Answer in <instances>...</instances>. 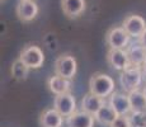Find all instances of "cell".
I'll list each match as a JSON object with an SVG mask.
<instances>
[{"mask_svg":"<svg viewBox=\"0 0 146 127\" xmlns=\"http://www.w3.org/2000/svg\"><path fill=\"white\" fill-rule=\"evenodd\" d=\"M142 92H144V95H145V99H146V85H145V88H144V90H142Z\"/></svg>","mask_w":146,"mask_h":127,"instance_id":"obj_24","label":"cell"},{"mask_svg":"<svg viewBox=\"0 0 146 127\" xmlns=\"http://www.w3.org/2000/svg\"><path fill=\"white\" fill-rule=\"evenodd\" d=\"M128 117L131 127H146V111H131Z\"/></svg>","mask_w":146,"mask_h":127,"instance_id":"obj_20","label":"cell"},{"mask_svg":"<svg viewBox=\"0 0 146 127\" xmlns=\"http://www.w3.org/2000/svg\"><path fill=\"white\" fill-rule=\"evenodd\" d=\"M19 59H21L29 69H40L42 65H43L44 55H43V51L38 46L29 45V46H26L21 51Z\"/></svg>","mask_w":146,"mask_h":127,"instance_id":"obj_3","label":"cell"},{"mask_svg":"<svg viewBox=\"0 0 146 127\" xmlns=\"http://www.w3.org/2000/svg\"><path fill=\"white\" fill-rule=\"evenodd\" d=\"M29 1H31V0H29Z\"/></svg>","mask_w":146,"mask_h":127,"instance_id":"obj_26","label":"cell"},{"mask_svg":"<svg viewBox=\"0 0 146 127\" xmlns=\"http://www.w3.org/2000/svg\"><path fill=\"white\" fill-rule=\"evenodd\" d=\"M95 117L85 111L74 112L71 116L66 117L67 127H94Z\"/></svg>","mask_w":146,"mask_h":127,"instance_id":"obj_12","label":"cell"},{"mask_svg":"<svg viewBox=\"0 0 146 127\" xmlns=\"http://www.w3.org/2000/svg\"><path fill=\"white\" fill-rule=\"evenodd\" d=\"M53 107L62 117H69L74 112H76V100L74 95L70 94V92L64 93V94H58L55 97Z\"/></svg>","mask_w":146,"mask_h":127,"instance_id":"obj_5","label":"cell"},{"mask_svg":"<svg viewBox=\"0 0 146 127\" xmlns=\"http://www.w3.org/2000/svg\"><path fill=\"white\" fill-rule=\"evenodd\" d=\"M70 79L62 78L60 75H55L47 80V86L51 90V93H53L55 95L58 94H64V93H69L70 88H71V83H70Z\"/></svg>","mask_w":146,"mask_h":127,"instance_id":"obj_15","label":"cell"},{"mask_svg":"<svg viewBox=\"0 0 146 127\" xmlns=\"http://www.w3.org/2000/svg\"><path fill=\"white\" fill-rule=\"evenodd\" d=\"M78 63L74 56L61 55L55 61V74L66 79H72L76 74Z\"/></svg>","mask_w":146,"mask_h":127,"instance_id":"obj_4","label":"cell"},{"mask_svg":"<svg viewBox=\"0 0 146 127\" xmlns=\"http://www.w3.org/2000/svg\"><path fill=\"white\" fill-rule=\"evenodd\" d=\"M89 90L98 97L107 98L114 92V81L103 72H95L89 80Z\"/></svg>","mask_w":146,"mask_h":127,"instance_id":"obj_1","label":"cell"},{"mask_svg":"<svg viewBox=\"0 0 146 127\" xmlns=\"http://www.w3.org/2000/svg\"><path fill=\"white\" fill-rule=\"evenodd\" d=\"M142 69L137 66H131L128 69L123 70L119 75V85L122 89L127 93H131L133 90L139 89L142 83Z\"/></svg>","mask_w":146,"mask_h":127,"instance_id":"obj_2","label":"cell"},{"mask_svg":"<svg viewBox=\"0 0 146 127\" xmlns=\"http://www.w3.org/2000/svg\"><path fill=\"white\" fill-rule=\"evenodd\" d=\"M107 61L113 69L119 70V71L131 67L127 52L123 49H109L108 53H107Z\"/></svg>","mask_w":146,"mask_h":127,"instance_id":"obj_8","label":"cell"},{"mask_svg":"<svg viewBox=\"0 0 146 127\" xmlns=\"http://www.w3.org/2000/svg\"><path fill=\"white\" fill-rule=\"evenodd\" d=\"M126 52H127L128 60H130L131 66L141 67L142 64L146 60V50L140 43H131L130 46L126 47Z\"/></svg>","mask_w":146,"mask_h":127,"instance_id":"obj_13","label":"cell"},{"mask_svg":"<svg viewBox=\"0 0 146 127\" xmlns=\"http://www.w3.org/2000/svg\"><path fill=\"white\" fill-rule=\"evenodd\" d=\"M1 1H3V0H1Z\"/></svg>","mask_w":146,"mask_h":127,"instance_id":"obj_25","label":"cell"},{"mask_svg":"<svg viewBox=\"0 0 146 127\" xmlns=\"http://www.w3.org/2000/svg\"><path fill=\"white\" fill-rule=\"evenodd\" d=\"M104 104H106L104 98L98 97V95L89 92L88 94L81 99V111H85V112H88V113L94 116Z\"/></svg>","mask_w":146,"mask_h":127,"instance_id":"obj_14","label":"cell"},{"mask_svg":"<svg viewBox=\"0 0 146 127\" xmlns=\"http://www.w3.org/2000/svg\"><path fill=\"white\" fill-rule=\"evenodd\" d=\"M62 122L64 117L55 108L43 111L40 117V123L42 127H61Z\"/></svg>","mask_w":146,"mask_h":127,"instance_id":"obj_16","label":"cell"},{"mask_svg":"<svg viewBox=\"0 0 146 127\" xmlns=\"http://www.w3.org/2000/svg\"><path fill=\"white\" fill-rule=\"evenodd\" d=\"M109 127H131V122H130V117L128 114H122L114 120V122L112 123Z\"/></svg>","mask_w":146,"mask_h":127,"instance_id":"obj_21","label":"cell"},{"mask_svg":"<svg viewBox=\"0 0 146 127\" xmlns=\"http://www.w3.org/2000/svg\"><path fill=\"white\" fill-rule=\"evenodd\" d=\"M141 69H142V74H144V76H145V78H146V60H145V63H144V64H142Z\"/></svg>","mask_w":146,"mask_h":127,"instance_id":"obj_23","label":"cell"},{"mask_svg":"<svg viewBox=\"0 0 146 127\" xmlns=\"http://www.w3.org/2000/svg\"><path fill=\"white\" fill-rule=\"evenodd\" d=\"M61 8L67 18L75 19L85 12L86 1L85 0H61Z\"/></svg>","mask_w":146,"mask_h":127,"instance_id":"obj_10","label":"cell"},{"mask_svg":"<svg viewBox=\"0 0 146 127\" xmlns=\"http://www.w3.org/2000/svg\"><path fill=\"white\" fill-rule=\"evenodd\" d=\"M38 10H40L38 9V5L33 0H31V1L29 0H21L15 8L17 17L19 18V21L24 22V23L32 22L37 17Z\"/></svg>","mask_w":146,"mask_h":127,"instance_id":"obj_9","label":"cell"},{"mask_svg":"<svg viewBox=\"0 0 146 127\" xmlns=\"http://www.w3.org/2000/svg\"><path fill=\"white\" fill-rule=\"evenodd\" d=\"M122 27L126 29V32L133 38H140L141 35L146 29V22L141 15L137 14H130L123 19Z\"/></svg>","mask_w":146,"mask_h":127,"instance_id":"obj_6","label":"cell"},{"mask_svg":"<svg viewBox=\"0 0 146 127\" xmlns=\"http://www.w3.org/2000/svg\"><path fill=\"white\" fill-rule=\"evenodd\" d=\"M130 37L123 27H114L107 33L106 41L111 49H126L130 43Z\"/></svg>","mask_w":146,"mask_h":127,"instance_id":"obj_7","label":"cell"},{"mask_svg":"<svg viewBox=\"0 0 146 127\" xmlns=\"http://www.w3.org/2000/svg\"><path fill=\"white\" fill-rule=\"evenodd\" d=\"M118 116L119 114L114 111V108L111 104H104V106L94 114V117H95V121H98L100 125L111 126Z\"/></svg>","mask_w":146,"mask_h":127,"instance_id":"obj_17","label":"cell"},{"mask_svg":"<svg viewBox=\"0 0 146 127\" xmlns=\"http://www.w3.org/2000/svg\"><path fill=\"white\" fill-rule=\"evenodd\" d=\"M128 98H130L132 111H146V99L144 92L136 89L133 92L128 93Z\"/></svg>","mask_w":146,"mask_h":127,"instance_id":"obj_19","label":"cell"},{"mask_svg":"<svg viewBox=\"0 0 146 127\" xmlns=\"http://www.w3.org/2000/svg\"><path fill=\"white\" fill-rule=\"evenodd\" d=\"M139 42L142 45V47L146 50V29H145V32L141 35V37L139 38Z\"/></svg>","mask_w":146,"mask_h":127,"instance_id":"obj_22","label":"cell"},{"mask_svg":"<svg viewBox=\"0 0 146 127\" xmlns=\"http://www.w3.org/2000/svg\"><path fill=\"white\" fill-rule=\"evenodd\" d=\"M28 74H29V67H28L21 59L14 61L12 65V75L15 80H18V81L27 80Z\"/></svg>","mask_w":146,"mask_h":127,"instance_id":"obj_18","label":"cell"},{"mask_svg":"<svg viewBox=\"0 0 146 127\" xmlns=\"http://www.w3.org/2000/svg\"><path fill=\"white\" fill-rule=\"evenodd\" d=\"M109 104L113 107L114 111H116L119 116L128 114L131 111H132L130 98H128V95L123 94V93H117V92L112 93L111 98H109Z\"/></svg>","mask_w":146,"mask_h":127,"instance_id":"obj_11","label":"cell"}]
</instances>
